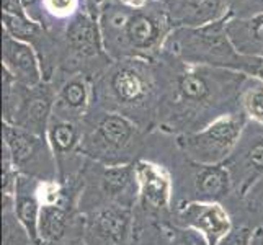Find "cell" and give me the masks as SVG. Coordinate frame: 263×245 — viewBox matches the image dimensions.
Wrapping results in <instances>:
<instances>
[{
  "mask_svg": "<svg viewBox=\"0 0 263 245\" xmlns=\"http://www.w3.org/2000/svg\"><path fill=\"white\" fill-rule=\"evenodd\" d=\"M243 129L242 116L224 115L199 131L181 136L178 146L195 165H224L237 147Z\"/></svg>",
  "mask_w": 263,
  "mask_h": 245,
  "instance_id": "6da1fadb",
  "label": "cell"
},
{
  "mask_svg": "<svg viewBox=\"0 0 263 245\" xmlns=\"http://www.w3.org/2000/svg\"><path fill=\"white\" fill-rule=\"evenodd\" d=\"M4 152L20 175L38 181L59 180L58 162L46 138L4 123Z\"/></svg>",
  "mask_w": 263,
  "mask_h": 245,
  "instance_id": "7a4b0ae2",
  "label": "cell"
},
{
  "mask_svg": "<svg viewBox=\"0 0 263 245\" xmlns=\"http://www.w3.org/2000/svg\"><path fill=\"white\" fill-rule=\"evenodd\" d=\"M138 141V128L129 118L120 113H108L95 126L93 133L82 141L80 154L105 165L129 163L128 154Z\"/></svg>",
  "mask_w": 263,
  "mask_h": 245,
  "instance_id": "3957f363",
  "label": "cell"
},
{
  "mask_svg": "<svg viewBox=\"0 0 263 245\" xmlns=\"http://www.w3.org/2000/svg\"><path fill=\"white\" fill-rule=\"evenodd\" d=\"M82 239L87 245H131L134 240L133 208L97 206L85 216Z\"/></svg>",
  "mask_w": 263,
  "mask_h": 245,
  "instance_id": "277c9868",
  "label": "cell"
},
{
  "mask_svg": "<svg viewBox=\"0 0 263 245\" xmlns=\"http://www.w3.org/2000/svg\"><path fill=\"white\" fill-rule=\"evenodd\" d=\"M177 225L198 232L208 245H217L234 229L231 216L221 203L196 199L178 206Z\"/></svg>",
  "mask_w": 263,
  "mask_h": 245,
  "instance_id": "5b68a950",
  "label": "cell"
},
{
  "mask_svg": "<svg viewBox=\"0 0 263 245\" xmlns=\"http://www.w3.org/2000/svg\"><path fill=\"white\" fill-rule=\"evenodd\" d=\"M224 165L232 180V192L246 196L263 177V133H255L249 141L242 134L237 147Z\"/></svg>",
  "mask_w": 263,
  "mask_h": 245,
  "instance_id": "8992f818",
  "label": "cell"
},
{
  "mask_svg": "<svg viewBox=\"0 0 263 245\" xmlns=\"http://www.w3.org/2000/svg\"><path fill=\"white\" fill-rule=\"evenodd\" d=\"M138 195L142 206L152 213H164L168 210L174 193V183L168 172L151 160L134 162Z\"/></svg>",
  "mask_w": 263,
  "mask_h": 245,
  "instance_id": "52a82bcc",
  "label": "cell"
},
{
  "mask_svg": "<svg viewBox=\"0 0 263 245\" xmlns=\"http://www.w3.org/2000/svg\"><path fill=\"white\" fill-rule=\"evenodd\" d=\"M98 188L108 204L134 206L139 199L138 183H136L134 162L103 165L98 175Z\"/></svg>",
  "mask_w": 263,
  "mask_h": 245,
  "instance_id": "ba28073f",
  "label": "cell"
},
{
  "mask_svg": "<svg viewBox=\"0 0 263 245\" xmlns=\"http://www.w3.org/2000/svg\"><path fill=\"white\" fill-rule=\"evenodd\" d=\"M4 70L13 80L28 88H34L41 82V70L33 49L26 43L5 34L4 38Z\"/></svg>",
  "mask_w": 263,
  "mask_h": 245,
  "instance_id": "9c48e42d",
  "label": "cell"
},
{
  "mask_svg": "<svg viewBox=\"0 0 263 245\" xmlns=\"http://www.w3.org/2000/svg\"><path fill=\"white\" fill-rule=\"evenodd\" d=\"M41 181L20 175L13 196V213L18 222L23 225L34 245H40V214H41Z\"/></svg>",
  "mask_w": 263,
  "mask_h": 245,
  "instance_id": "30bf717a",
  "label": "cell"
},
{
  "mask_svg": "<svg viewBox=\"0 0 263 245\" xmlns=\"http://www.w3.org/2000/svg\"><path fill=\"white\" fill-rule=\"evenodd\" d=\"M72 224L70 198L66 193L54 201H44L40 214V245H58L64 240Z\"/></svg>",
  "mask_w": 263,
  "mask_h": 245,
  "instance_id": "8fae6325",
  "label": "cell"
},
{
  "mask_svg": "<svg viewBox=\"0 0 263 245\" xmlns=\"http://www.w3.org/2000/svg\"><path fill=\"white\" fill-rule=\"evenodd\" d=\"M46 139L51 146V150L54 154L58 162V170L61 167L62 160H67L72 156L80 152L82 147V133H80L76 121L64 120V118H51Z\"/></svg>",
  "mask_w": 263,
  "mask_h": 245,
  "instance_id": "7c38bea8",
  "label": "cell"
},
{
  "mask_svg": "<svg viewBox=\"0 0 263 245\" xmlns=\"http://www.w3.org/2000/svg\"><path fill=\"white\" fill-rule=\"evenodd\" d=\"M195 174V193L196 201L219 203L232 190V180L226 165H196Z\"/></svg>",
  "mask_w": 263,
  "mask_h": 245,
  "instance_id": "4fadbf2b",
  "label": "cell"
},
{
  "mask_svg": "<svg viewBox=\"0 0 263 245\" xmlns=\"http://www.w3.org/2000/svg\"><path fill=\"white\" fill-rule=\"evenodd\" d=\"M110 87L115 98L121 105H139L149 93L147 80L142 77L141 72L131 67L116 70L110 80Z\"/></svg>",
  "mask_w": 263,
  "mask_h": 245,
  "instance_id": "5bb4252c",
  "label": "cell"
},
{
  "mask_svg": "<svg viewBox=\"0 0 263 245\" xmlns=\"http://www.w3.org/2000/svg\"><path fill=\"white\" fill-rule=\"evenodd\" d=\"M88 103V87L84 80L76 79L70 80L61 90L58 110L61 115L59 118L74 121V116H80L87 108Z\"/></svg>",
  "mask_w": 263,
  "mask_h": 245,
  "instance_id": "9a60e30c",
  "label": "cell"
},
{
  "mask_svg": "<svg viewBox=\"0 0 263 245\" xmlns=\"http://www.w3.org/2000/svg\"><path fill=\"white\" fill-rule=\"evenodd\" d=\"M177 87L181 102L188 105L204 103L211 97L210 82L199 72H185V74H181L178 77Z\"/></svg>",
  "mask_w": 263,
  "mask_h": 245,
  "instance_id": "2e32d148",
  "label": "cell"
},
{
  "mask_svg": "<svg viewBox=\"0 0 263 245\" xmlns=\"http://www.w3.org/2000/svg\"><path fill=\"white\" fill-rule=\"evenodd\" d=\"M126 34L133 46L147 49L159 38V26L151 16L144 13H134L126 23Z\"/></svg>",
  "mask_w": 263,
  "mask_h": 245,
  "instance_id": "e0dca14e",
  "label": "cell"
},
{
  "mask_svg": "<svg viewBox=\"0 0 263 245\" xmlns=\"http://www.w3.org/2000/svg\"><path fill=\"white\" fill-rule=\"evenodd\" d=\"M240 103L247 118L263 128V80L253 77L247 85H243Z\"/></svg>",
  "mask_w": 263,
  "mask_h": 245,
  "instance_id": "ac0fdd59",
  "label": "cell"
},
{
  "mask_svg": "<svg viewBox=\"0 0 263 245\" xmlns=\"http://www.w3.org/2000/svg\"><path fill=\"white\" fill-rule=\"evenodd\" d=\"M4 245H34L13 213V199H4Z\"/></svg>",
  "mask_w": 263,
  "mask_h": 245,
  "instance_id": "d6986e66",
  "label": "cell"
},
{
  "mask_svg": "<svg viewBox=\"0 0 263 245\" xmlns=\"http://www.w3.org/2000/svg\"><path fill=\"white\" fill-rule=\"evenodd\" d=\"M69 41L79 51L93 52L97 46V33L93 23L87 16H79L69 28Z\"/></svg>",
  "mask_w": 263,
  "mask_h": 245,
  "instance_id": "ffe728a7",
  "label": "cell"
},
{
  "mask_svg": "<svg viewBox=\"0 0 263 245\" xmlns=\"http://www.w3.org/2000/svg\"><path fill=\"white\" fill-rule=\"evenodd\" d=\"M4 25L7 31L10 33L12 38L15 40H28L33 38L38 33V26L33 22H30L28 18H25V15H12V13H4Z\"/></svg>",
  "mask_w": 263,
  "mask_h": 245,
  "instance_id": "44dd1931",
  "label": "cell"
},
{
  "mask_svg": "<svg viewBox=\"0 0 263 245\" xmlns=\"http://www.w3.org/2000/svg\"><path fill=\"white\" fill-rule=\"evenodd\" d=\"M253 234L255 232L249 228H234L217 245H252Z\"/></svg>",
  "mask_w": 263,
  "mask_h": 245,
  "instance_id": "7402d4cb",
  "label": "cell"
},
{
  "mask_svg": "<svg viewBox=\"0 0 263 245\" xmlns=\"http://www.w3.org/2000/svg\"><path fill=\"white\" fill-rule=\"evenodd\" d=\"M175 232L177 234H174V245H208L201 235L192 229L180 228Z\"/></svg>",
  "mask_w": 263,
  "mask_h": 245,
  "instance_id": "603a6c76",
  "label": "cell"
},
{
  "mask_svg": "<svg viewBox=\"0 0 263 245\" xmlns=\"http://www.w3.org/2000/svg\"><path fill=\"white\" fill-rule=\"evenodd\" d=\"M190 5L201 18H211L219 10V0H190Z\"/></svg>",
  "mask_w": 263,
  "mask_h": 245,
  "instance_id": "cb8c5ba5",
  "label": "cell"
},
{
  "mask_svg": "<svg viewBox=\"0 0 263 245\" xmlns=\"http://www.w3.org/2000/svg\"><path fill=\"white\" fill-rule=\"evenodd\" d=\"M4 5V13H12V15H23V5L22 0H2Z\"/></svg>",
  "mask_w": 263,
  "mask_h": 245,
  "instance_id": "d4e9b609",
  "label": "cell"
},
{
  "mask_svg": "<svg viewBox=\"0 0 263 245\" xmlns=\"http://www.w3.org/2000/svg\"><path fill=\"white\" fill-rule=\"evenodd\" d=\"M252 33H253V40L263 43V15L257 16L252 22Z\"/></svg>",
  "mask_w": 263,
  "mask_h": 245,
  "instance_id": "484cf974",
  "label": "cell"
},
{
  "mask_svg": "<svg viewBox=\"0 0 263 245\" xmlns=\"http://www.w3.org/2000/svg\"><path fill=\"white\" fill-rule=\"evenodd\" d=\"M54 10H70L74 0H49Z\"/></svg>",
  "mask_w": 263,
  "mask_h": 245,
  "instance_id": "4316f807",
  "label": "cell"
},
{
  "mask_svg": "<svg viewBox=\"0 0 263 245\" xmlns=\"http://www.w3.org/2000/svg\"><path fill=\"white\" fill-rule=\"evenodd\" d=\"M38 2L40 0H22V5H23V8H28L30 10V8H33Z\"/></svg>",
  "mask_w": 263,
  "mask_h": 245,
  "instance_id": "83f0119b",
  "label": "cell"
},
{
  "mask_svg": "<svg viewBox=\"0 0 263 245\" xmlns=\"http://www.w3.org/2000/svg\"><path fill=\"white\" fill-rule=\"evenodd\" d=\"M67 245H87L84 239H76V240H70Z\"/></svg>",
  "mask_w": 263,
  "mask_h": 245,
  "instance_id": "f1b7e54d",
  "label": "cell"
},
{
  "mask_svg": "<svg viewBox=\"0 0 263 245\" xmlns=\"http://www.w3.org/2000/svg\"><path fill=\"white\" fill-rule=\"evenodd\" d=\"M260 2H261V4H263V0H260Z\"/></svg>",
  "mask_w": 263,
  "mask_h": 245,
  "instance_id": "f546056e",
  "label": "cell"
}]
</instances>
